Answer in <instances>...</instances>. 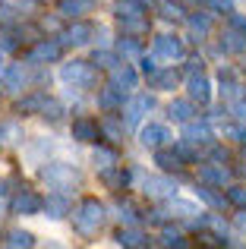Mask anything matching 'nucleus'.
<instances>
[{"mask_svg":"<svg viewBox=\"0 0 246 249\" xmlns=\"http://www.w3.org/2000/svg\"><path fill=\"white\" fill-rule=\"evenodd\" d=\"M101 224H105V205L98 199H82L79 208L73 212V227L82 237H92V233H98Z\"/></svg>","mask_w":246,"mask_h":249,"instance_id":"obj_1","label":"nucleus"},{"mask_svg":"<svg viewBox=\"0 0 246 249\" xmlns=\"http://www.w3.org/2000/svg\"><path fill=\"white\" fill-rule=\"evenodd\" d=\"M41 180H48V186L54 189H73L82 183V174L73 164H63V161H54V164L41 167Z\"/></svg>","mask_w":246,"mask_h":249,"instance_id":"obj_2","label":"nucleus"},{"mask_svg":"<svg viewBox=\"0 0 246 249\" xmlns=\"http://www.w3.org/2000/svg\"><path fill=\"white\" fill-rule=\"evenodd\" d=\"M60 79L67 85H73V89H92L98 76H95V70H92L88 60H70V63H63Z\"/></svg>","mask_w":246,"mask_h":249,"instance_id":"obj_3","label":"nucleus"},{"mask_svg":"<svg viewBox=\"0 0 246 249\" xmlns=\"http://www.w3.org/2000/svg\"><path fill=\"white\" fill-rule=\"evenodd\" d=\"M152 57H155V60H164V63H180L186 57L183 41H180V38H174V35H155Z\"/></svg>","mask_w":246,"mask_h":249,"instance_id":"obj_4","label":"nucleus"},{"mask_svg":"<svg viewBox=\"0 0 246 249\" xmlns=\"http://www.w3.org/2000/svg\"><path fill=\"white\" fill-rule=\"evenodd\" d=\"M155 107V98L152 95H133L126 104H123V123L126 126H139V120Z\"/></svg>","mask_w":246,"mask_h":249,"instance_id":"obj_5","label":"nucleus"},{"mask_svg":"<svg viewBox=\"0 0 246 249\" xmlns=\"http://www.w3.org/2000/svg\"><path fill=\"white\" fill-rule=\"evenodd\" d=\"M186 158H193V152L186 145H180V148H171V145L155 148V164H161L164 170H180Z\"/></svg>","mask_w":246,"mask_h":249,"instance_id":"obj_6","label":"nucleus"},{"mask_svg":"<svg viewBox=\"0 0 246 249\" xmlns=\"http://www.w3.org/2000/svg\"><path fill=\"white\" fill-rule=\"evenodd\" d=\"M41 212L48 214V218H54V221L73 212V202H70L67 189H57V193H48V199L41 202Z\"/></svg>","mask_w":246,"mask_h":249,"instance_id":"obj_7","label":"nucleus"},{"mask_svg":"<svg viewBox=\"0 0 246 249\" xmlns=\"http://www.w3.org/2000/svg\"><path fill=\"white\" fill-rule=\"evenodd\" d=\"M95 35L92 22H73L67 32H60V44L63 48H82V44H88Z\"/></svg>","mask_w":246,"mask_h":249,"instance_id":"obj_8","label":"nucleus"},{"mask_svg":"<svg viewBox=\"0 0 246 249\" xmlns=\"http://www.w3.org/2000/svg\"><path fill=\"white\" fill-rule=\"evenodd\" d=\"M41 196L38 193H32V189H19L16 196H13V202H10V208H13V214H38L41 212Z\"/></svg>","mask_w":246,"mask_h":249,"instance_id":"obj_9","label":"nucleus"},{"mask_svg":"<svg viewBox=\"0 0 246 249\" xmlns=\"http://www.w3.org/2000/svg\"><path fill=\"white\" fill-rule=\"evenodd\" d=\"M142 189H145L148 199H171V196H177V183L171 177H145Z\"/></svg>","mask_w":246,"mask_h":249,"instance_id":"obj_10","label":"nucleus"},{"mask_svg":"<svg viewBox=\"0 0 246 249\" xmlns=\"http://www.w3.org/2000/svg\"><path fill=\"white\" fill-rule=\"evenodd\" d=\"M183 142L186 145H209L211 142V126L205 120H186L183 123Z\"/></svg>","mask_w":246,"mask_h":249,"instance_id":"obj_11","label":"nucleus"},{"mask_svg":"<svg viewBox=\"0 0 246 249\" xmlns=\"http://www.w3.org/2000/svg\"><path fill=\"white\" fill-rule=\"evenodd\" d=\"M139 142L145 148H161V145L171 142V133H167V126H161V123H148V126H142Z\"/></svg>","mask_w":246,"mask_h":249,"instance_id":"obj_12","label":"nucleus"},{"mask_svg":"<svg viewBox=\"0 0 246 249\" xmlns=\"http://www.w3.org/2000/svg\"><path fill=\"white\" fill-rule=\"evenodd\" d=\"M60 51H63V44L60 41H38L35 48H32V54H29V63H54L57 57H60Z\"/></svg>","mask_w":246,"mask_h":249,"instance_id":"obj_13","label":"nucleus"},{"mask_svg":"<svg viewBox=\"0 0 246 249\" xmlns=\"http://www.w3.org/2000/svg\"><path fill=\"white\" fill-rule=\"evenodd\" d=\"M95 10V0H57V13L63 19H82Z\"/></svg>","mask_w":246,"mask_h":249,"instance_id":"obj_14","label":"nucleus"},{"mask_svg":"<svg viewBox=\"0 0 246 249\" xmlns=\"http://www.w3.org/2000/svg\"><path fill=\"white\" fill-rule=\"evenodd\" d=\"M73 139L76 142H98L101 126L95 120H88V117H79V120H73Z\"/></svg>","mask_w":246,"mask_h":249,"instance_id":"obj_15","label":"nucleus"},{"mask_svg":"<svg viewBox=\"0 0 246 249\" xmlns=\"http://www.w3.org/2000/svg\"><path fill=\"white\" fill-rule=\"evenodd\" d=\"M186 91H190V101H199V104H209L211 101V85L202 73H193L190 82H186Z\"/></svg>","mask_w":246,"mask_h":249,"instance_id":"obj_16","label":"nucleus"},{"mask_svg":"<svg viewBox=\"0 0 246 249\" xmlns=\"http://www.w3.org/2000/svg\"><path fill=\"white\" fill-rule=\"evenodd\" d=\"M199 180L209 186H228L230 183V170L224 164H202L199 167Z\"/></svg>","mask_w":246,"mask_h":249,"instance_id":"obj_17","label":"nucleus"},{"mask_svg":"<svg viewBox=\"0 0 246 249\" xmlns=\"http://www.w3.org/2000/svg\"><path fill=\"white\" fill-rule=\"evenodd\" d=\"M136 70L129 67V63H117V67L111 70V85L114 89H120V91H129V89H136Z\"/></svg>","mask_w":246,"mask_h":249,"instance_id":"obj_18","label":"nucleus"},{"mask_svg":"<svg viewBox=\"0 0 246 249\" xmlns=\"http://www.w3.org/2000/svg\"><path fill=\"white\" fill-rule=\"evenodd\" d=\"M218 76H221V95H224V101H240V98L246 95L243 85L234 79V70H230V67H221V73H218Z\"/></svg>","mask_w":246,"mask_h":249,"instance_id":"obj_19","label":"nucleus"},{"mask_svg":"<svg viewBox=\"0 0 246 249\" xmlns=\"http://www.w3.org/2000/svg\"><path fill=\"white\" fill-rule=\"evenodd\" d=\"M25 82H29V73H25L22 63H10V67H3V89L10 91H22Z\"/></svg>","mask_w":246,"mask_h":249,"instance_id":"obj_20","label":"nucleus"},{"mask_svg":"<svg viewBox=\"0 0 246 249\" xmlns=\"http://www.w3.org/2000/svg\"><path fill=\"white\" fill-rule=\"evenodd\" d=\"M177 85V70L167 67V70H155V73H148V89H158V91H167Z\"/></svg>","mask_w":246,"mask_h":249,"instance_id":"obj_21","label":"nucleus"},{"mask_svg":"<svg viewBox=\"0 0 246 249\" xmlns=\"http://www.w3.org/2000/svg\"><path fill=\"white\" fill-rule=\"evenodd\" d=\"M221 48L230 51V54H243V51H246V32H240V29L230 25V29L224 32V38H221Z\"/></svg>","mask_w":246,"mask_h":249,"instance_id":"obj_22","label":"nucleus"},{"mask_svg":"<svg viewBox=\"0 0 246 249\" xmlns=\"http://www.w3.org/2000/svg\"><path fill=\"white\" fill-rule=\"evenodd\" d=\"M117 243L126 246V249H145L148 246V237L142 231H136V227H126V231L117 233Z\"/></svg>","mask_w":246,"mask_h":249,"instance_id":"obj_23","label":"nucleus"},{"mask_svg":"<svg viewBox=\"0 0 246 249\" xmlns=\"http://www.w3.org/2000/svg\"><path fill=\"white\" fill-rule=\"evenodd\" d=\"M193 114H196V107H193V101H171V107H167V117H171L174 123H186L193 120Z\"/></svg>","mask_w":246,"mask_h":249,"instance_id":"obj_24","label":"nucleus"},{"mask_svg":"<svg viewBox=\"0 0 246 249\" xmlns=\"http://www.w3.org/2000/svg\"><path fill=\"white\" fill-rule=\"evenodd\" d=\"M117 54L123 57V60H139V57H142V44L136 41L133 35H123L117 41Z\"/></svg>","mask_w":246,"mask_h":249,"instance_id":"obj_25","label":"nucleus"},{"mask_svg":"<svg viewBox=\"0 0 246 249\" xmlns=\"http://www.w3.org/2000/svg\"><path fill=\"white\" fill-rule=\"evenodd\" d=\"M114 13H117V19L142 16V13H145V6H142L139 0H117V3H114Z\"/></svg>","mask_w":246,"mask_h":249,"instance_id":"obj_26","label":"nucleus"},{"mask_svg":"<svg viewBox=\"0 0 246 249\" xmlns=\"http://www.w3.org/2000/svg\"><path fill=\"white\" fill-rule=\"evenodd\" d=\"M101 180H105L111 189H126L129 174H123V170H117V167H107V170H101Z\"/></svg>","mask_w":246,"mask_h":249,"instance_id":"obj_27","label":"nucleus"},{"mask_svg":"<svg viewBox=\"0 0 246 249\" xmlns=\"http://www.w3.org/2000/svg\"><path fill=\"white\" fill-rule=\"evenodd\" d=\"M6 246H13V249H29V246H35V237H32L29 231H10L6 233V240H3Z\"/></svg>","mask_w":246,"mask_h":249,"instance_id":"obj_28","label":"nucleus"},{"mask_svg":"<svg viewBox=\"0 0 246 249\" xmlns=\"http://www.w3.org/2000/svg\"><path fill=\"white\" fill-rule=\"evenodd\" d=\"M92 161L98 170H107V167H117V155L111 152V148H95L92 152Z\"/></svg>","mask_w":246,"mask_h":249,"instance_id":"obj_29","label":"nucleus"},{"mask_svg":"<svg viewBox=\"0 0 246 249\" xmlns=\"http://www.w3.org/2000/svg\"><path fill=\"white\" fill-rule=\"evenodd\" d=\"M98 104H101V107H107V110H111V107H123V91L114 89V85H107V89L101 91Z\"/></svg>","mask_w":246,"mask_h":249,"instance_id":"obj_30","label":"nucleus"},{"mask_svg":"<svg viewBox=\"0 0 246 249\" xmlns=\"http://www.w3.org/2000/svg\"><path fill=\"white\" fill-rule=\"evenodd\" d=\"M186 22H190V29L199 32V35H209V32H211V19L205 16V13H190Z\"/></svg>","mask_w":246,"mask_h":249,"instance_id":"obj_31","label":"nucleus"},{"mask_svg":"<svg viewBox=\"0 0 246 249\" xmlns=\"http://www.w3.org/2000/svg\"><path fill=\"white\" fill-rule=\"evenodd\" d=\"M155 6L161 10V19H167V22H171V19H174V22H177V19H186V16H183V6H180V3H167V0H158Z\"/></svg>","mask_w":246,"mask_h":249,"instance_id":"obj_32","label":"nucleus"},{"mask_svg":"<svg viewBox=\"0 0 246 249\" xmlns=\"http://www.w3.org/2000/svg\"><path fill=\"white\" fill-rule=\"evenodd\" d=\"M161 246H177V249H186L190 246V240L183 237V233L171 231V227H164V233H161Z\"/></svg>","mask_w":246,"mask_h":249,"instance_id":"obj_33","label":"nucleus"},{"mask_svg":"<svg viewBox=\"0 0 246 249\" xmlns=\"http://www.w3.org/2000/svg\"><path fill=\"white\" fill-rule=\"evenodd\" d=\"M120 29L129 32V35H139V32L148 29V22H145L142 16H126V19H120Z\"/></svg>","mask_w":246,"mask_h":249,"instance_id":"obj_34","label":"nucleus"},{"mask_svg":"<svg viewBox=\"0 0 246 249\" xmlns=\"http://www.w3.org/2000/svg\"><path fill=\"white\" fill-rule=\"evenodd\" d=\"M92 63H98V70H107V73H111V70L117 67V57H114L111 51H95Z\"/></svg>","mask_w":246,"mask_h":249,"instance_id":"obj_35","label":"nucleus"},{"mask_svg":"<svg viewBox=\"0 0 246 249\" xmlns=\"http://www.w3.org/2000/svg\"><path fill=\"white\" fill-rule=\"evenodd\" d=\"M221 133L228 136V139H234V142H240V145H246V126H240V123H228Z\"/></svg>","mask_w":246,"mask_h":249,"instance_id":"obj_36","label":"nucleus"},{"mask_svg":"<svg viewBox=\"0 0 246 249\" xmlns=\"http://www.w3.org/2000/svg\"><path fill=\"white\" fill-rule=\"evenodd\" d=\"M196 196H199V199H205L209 205H224V196L211 193V186H209V183H205V186H199V189H196Z\"/></svg>","mask_w":246,"mask_h":249,"instance_id":"obj_37","label":"nucleus"},{"mask_svg":"<svg viewBox=\"0 0 246 249\" xmlns=\"http://www.w3.org/2000/svg\"><path fill=\"white\" fill-rule=\"evenodd\" d=\"M117 218L126 221V224H136V221H139V218H136V208L129 205V202H120V205H117Z\"/></svg>","mask_w":246,"mask_h":249,"instance_id":"obj_38","label":"nucleus"},{"mask_svg":"<svg viewBox=\"0 0 246 249\" xmlns=\"http://www.w3.org/2000/svg\"><path fill=\"white\" fill-rule=\"evenodd\" d=\"M228 202H234V205L246 208V186H230V189H228Z\"/></svg>","mask_w":246,"mask_h":249,"instance_id":"obj_39","label":"nucleus"},{"mask_svg":"<svg viewBox=\"0 0 246 249\" xmlns=\"http://www.w3.org/2000/svg\"><path fill=\"white\" fill-rule=\"evenodd\" d=\"M41 104H44V95H32V98H25V101L19 104V110H29V114H35V110H41Z\"/></svg>","mask_w":246,"mask_h":249,"instance_id":"obj_40","label":"nucleus"},{"mask_svg":"<svg viewBox=\"0 0 246 249\" xmlns=\"http://www.w3.org/2000/svg\"><path fill=\"white\" fill-rule=\"evenodd\" d=\"M16 139H22L19 126H0V142H16Z\"/></svg>","mask_w":246,"mask_h":249,"instance_id":"obj_41","label":"nucleus"},{"mask_svg":"<svg viewBox=\"0 0 246 249\" xmlns=\"http://www.w3.org/2000/svg\"><path fill=\"white\" fill-rule=\"evenodd\" d=\"M101 129H105V133H107V139H114V142L120 139V126H117V123H114V120H105V123H101Z\"/></svg>","mask_w":246,"mask_h":249,"instance_id":"obj_42","label":"nucleus"},{"mask_svg":"<svg viewBox=\"0 0 246 249\" xmlns=\"http://www.w3.org/2000/svg\"><path fill=\"white\" fill-rule=\"evenodd\" d=\"M234 117H237L240 123H246V95L240 98V101H234Z\"/></svg>","mask_w":246,"mask_h":249,"instance_id":"obj_43","label":"nucleus"},{"mask_svg":"<svg viewBox=\"0 0 246 249\" xmlns=\"http://www.w3.org/2000/svg\"><path fill=\"white\" fill-rule=\"evenodd\" d=\"M186 70H190V76L202 73V57H190V60H186Z\"/></svg>","mask_w":246,"mask_h":249,"instance_id":"obj_44","label":"nucleus"},{"mask_svg":"<svg viewBox=\"0 0 246 249\" xmlns=\"http://www.w3.org/2000/svg\"><path fill=\"white\" fill-rule=\"evenodd\" d=\"M0 48H3V51H13V48H16V38H13L10 32H3V35H0Z\"/></svg>","mask_w":246,"mask_h":249,"instance_id":"obj_45","label":"nucleus"},{"mask_svg":"<svg viewBox=\"0 0 246 249\" xmlns=\"http://www.w3.org/2000/svg\"><path fill=\"white\" fill-rule=\"evenodd\" d=\"M211 6H215V10H224V13H230L234 10V0H209Z\"/></svg>","mask_w":246,"mask_h":249,"instance_id":"obj_46","label":"nucleus"},{"mask_svg":"<svg viewBox=\"0 0 246 249\" xmlns=\"http://www.w3.org/2000/svg\"><path fill=\"white\" fill-rule=\"evenodd\" d=\"M211 158H215L218 164H228V158H230V155L224 152V148H211Z\"/></svg>","mask_w":246,"mask_h":249,"instance_id":"obj_47","label":"nucleus"},{"mask_svg":"<svg viewBox=\"0 0 246 249\" xmlns=\"http://www.w3.org/2000/svg\"><path fill=\"white\" fill-rule=\"evenodd\" d=\"M230 25H234V29H240V32H246V19L243 16H230Z\"/></svg>","mask_w":246,"mask_h":249,"instance_id":"obj_48","label":"nucleus"},{"mask_svg":"<svg viewBox=\"0 0 246 249\" xmlns=\"http://www.w3.org/2000/svg\"><path fill=\"white\" fill-rule=\"evenodd\" d=\"M142 70H145V73H155V70H158V67H155V57H148V60H142Z\"/></svg>","mask_w":246,"mask_h":249,"instance_id":"obj_49","label":"nucleus"},{"mask_svg":"<svg viewBox=\"0 0 246 249\" xmlns=\"http://www.w3.org/2000/svg\"><path fill=\"white\" fill-rule=\"evenodd\" d=\"M237 227H240V231L246 233V208H243V212H240V214H237Z\"/></svg>","mask_w":246,"mask_h":249,"instance_id":"obj_50","label":"nucleus"},{"mask_svg":"<svg viewBox=\"0 0 246 249\" xmlns=\"http://www.w3.org/2000/svg\"><path fill=\"white\" fill-rule=\"evenodd\" d=\"M139 3H142V6H152V3H158V0H139Z\"/></svg>","mask_w":246,"mask_h":249,"instance_id":"obj_51","label":"nucleus"}]
</instances>
